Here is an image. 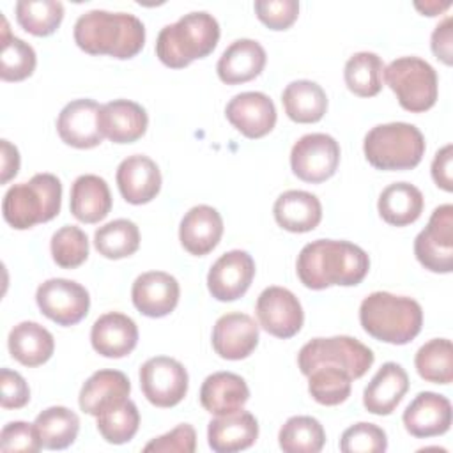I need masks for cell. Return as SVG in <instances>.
Masks as SVG:
<instances>
[{"label": "cell", "instance_id": "obj_36", "mask_svg": "<svg viewBox=\"0 0 453 453\" xmlns=\"http://www.w3.org/2000/svg\"><path fill=\"white\" fill-rule=\"evenodd\" d=\"M2 55H0V78L4 81H21L35 71L37 57L34 48L19 37L11 35L9 23L2 18Z\"/></svg>", "mask_w": 453, "mask_h": 453}, {"label": "cell", "instance_id": "obj_52", "mask_svg": "<svg viewBox=\"0 0 453 453\" xmlns=\"http://www.w3.org/2000/svg\"><path fill=\"white\" fill-rule=\"evenodd\" d=\"M451 4L449 2H444V4H439V2H425V4H414V7L418 11H421L425 16H437L441 11H446Z\"/></svg>", "mask_w": 453, "mask_h": 453}, {"label": "cell", "instance_id": "obj_45", "mask_svg": "<svg viewBox=\"0 0 453 453\" xmlns=\"http://www.w3.org/2000/svg\"><path fill=\"white\" fill-rule=\"evenodd\" d=\"M253 7L257 18L271 30H287L299 14L296 0H257Z\"/></svg>", "mask_w": 453, "mask_h": 453}, {"label": "cell", "instance_id": "obj_51", "mask_svg": "<svg viewBox=\"0 0 453 453\" xmlns=\"http://www.w3.org/2000/svg\"><path fill=\"white\" fill-rule=\"evenodd\" d=\"M0 147H2V184H5L12 177H16L19 170V152L9 140H2Z\"/></svg>", "mask_w": 453, "mask_h": 453}, {"label": "cell", "instance_id": "obj_40", "mask_svg": "<svg viewBox=\"0 0 453 453\" xmlns=\"http://www.w3.org/2000/svg\"><path fill=\"white\" fill-rule=\"evenodd\" d=\"M96 418L99 434L110 444H124L131 441L140 426V412L129 398L104 409Z\"/></svg>", "mask_w": 453, "mask_h": 453}, {"label": "cell", "instance_id": "obj_31", "mask_svg": "<svg viewBox=\"0 0 453 453\" xmlns=\"http://www.w3.org/2000/svg\"><path fill=\"white\" fill-rule=\"evenodd\" d=\"M11 356L23 366L44 365L55 350L53 334L37 322L23 320L16 324L7 338Z\"/></svg>", "mask_w": 453, "mask_h": 453}, {"label": "cell", "instance_id": "obj_10", "mask_svg": "<svg viewBox=\"0 0 453 453\" xmlns=\"http://www.w3.org/2000/svg\"><path fill=\"white\" fill-rule=\"evenodd\" d=\"M340 163V145L326 133L301 136L290 150V168L304 182L319 184L334 175Z\"/></svg>", "mask_w": 453, "mask_h": 453}, {"label": "cell", "instance_id": "obj_18", "mask_svg": "<svg viewBox=\"0 0 453 453\" xmlns=\"http://www.w3.org/2000/svg\"><path fill=\"white\" fill-rule=\"evenodd\" d=\"M180 296L179 281L165 271H149L140 274L131 288L134 308L150 319L170 315Z\"/></svg>", "mask_w": 453, "mask_h": 453}, {"label": "cell", "instance_id": "obj_20", "mask_svg": "<svg viewBox=\"0 0 453 453\" xmlns=\"http://www.w3.org/2000/svg\"><path fill=\"white\" fill-rule=\"evenodd\" d=\"M117 186L127 203H149L161 189V172L149 156H127L117 168Z\"/></svg>", "mask_w": 453, "mask_h": 453}, {"label": "cell", "instance_id": "obj_30", "mask_svg": "<svg viewBox=\"0 0 453 453\" xmlns=\"http://www.w3.org/2000/svg\"><path fill=\"white\" fill-rule=\"evenodd\" d=\"M73 216L81 223H97L111 211V193L106 180L94 173L80 175L71 186Z\"/></svg>", "mask_w": 453, "mask_h": 453}, {"label": "cell", "instance_id": "obj_44", "mask_svg": "<svg viewBox=\"0 0 453 453\" xmlns=\"http://www.w3.org/2000/svg\"><path fill=\"white\" fill-rule=\"evenodd\" d=\"M388 448L386 432L366 421L349 426L340 437V449L343 453H380Z\"/></svg>", "mask_w": 453, "mask_h": 453}, {"label": "cell", "instance_id": "obj_13", "mask_svg": "<svg viewBox=\"0 0 453 453\" xmlns=\"http://www.w3.org/2000/svg\"><path fill=\"white\" fill-rule=\"evenodd\" d=\"M255 313L262 329L276 338H292L304 322V311L299 299L283 287H267L260 292Z\"/></svg>", "mask_w": 453, "mask_h": 453}, {"label": "cell", "instance_id": "obj_43", "mask_svg": "<svg viewBox=\"0 0 453 453\" xmlns=\"http://www.w3.org/2000/svg\"><path fill=\"white\" fill-rule=\"evenodd\" d=\"M53 262L62 269H76L88 257L87 234L74 225H65L51 235L50 242Z\"/></svg>", "mask_w": 453, "mask_h": 453}, {"label": "cell", "instance_id": "obj_24", "mask_svg": "<svg viewBox=\"0 0 453 453\" xmlns=\"http://www.w3.org/2000/svg\"><path fill=\"white\" fill-rule=\"evenodd\" d=\"M258 437V421L248 411L216 416L209 421L207 441L216 453H235L248 449Z\"/></svg>", "mask_w": 453, "mask_h": 453}, {"label": "cell", "instance_id": "obj_35", "mask_svg": "<svg viewBox=\"0 0 453 453\" xmlns=\"http://www.w3.org/2000/svg\"><path fill=\"white\" fill-rule=\"evenodd\" d=\"M384 62L373 51L354 53L343 69L347 88L359 97H373L382 88Z\"/></svg>", "mask_w": 453, "mask_h": 453}, {"label": "cell", "instance_id": "obj_25", "mask_svg": "<svg viewBox=\"0 0 453 453\" xmlns=\"http://www.w3.org/2000/svg\"><path fill=\"white\" fill-rule=\"evenodd\" d=\"M409 389L407 372L393 361L384 363L363 393V405L375 416L391 414Z\"/></svg>", "mask_w": 453, "mask_h": 453}, {"label": "cell", "instance_id": "obj_37", "mask_svg": "<svg viewBox=\"0 0 453 453\" xmlns=\"http://www.w3.org/2000/svg\"><path fill=\"white\" fill-rule=\"evenodd\" d=\"M94 246L104 258L131 257L140 246V230L131 219H113L96 230Z\"/></svg>", "mask_w": 453, "mask_h": 453}, {"label": "cell", "instance_id": "obj_34", "mask_svg": "<svg viewBox=\"0 0 453 453\" xmlns=\"http://www.w3.org/2000/svg\"><path fill=\"white\" fill-rule=\"evenodd\" d=\"M34 426L46 449L69 448L80 432V418L74 411L64 405H53L37 414Z\"/></svg>", "mask_w": 453, "mask_h": 453}, {"label": "cell", "instance_id": "obj_2", "mask_svg": "<svg viewBox=\"0 0 453 453\" xmlns=\"http://www.w3.org/2000/svg\"><path fill=\"white\" fill-rule=\"evenodd\" d=\"M74 42L90 55H108L119 60L133 58L145 44L143 23L129 12L94 9L74 23Z\"/></svg>", "mask_w": 453, "mask_h": 453}, {"label": "cell", "instance_id": "obj_12", "mask_svg": "<svg viewBox=\"0 0 453 453\" xmlns=\"http://www.w3.org/2000/svg\"><path fill=\"white\" fill-rule=\"evenodd\" d=\"M35 301L44 317L58 326H74L90 308V297L83 285L65 278H51L37 287Z\"/></svg>", "mask_w": 453, "mask_h": 453}, {"label": "cell", "instance_id": "obj_7", "mask_svg": "<svg viewBox=\"0 0 453 453\" xmlns=\"http://www.w3.org/2000/svg\"><path fill=\"white\" fill-rule=\"evenodd\" d=\"M373 352L370 347L352 336H331L313 338L304 343L297 354L299 370L308 377L317 366L331 365L345 370L349 377H363L373 365Z\"/></svg>", "mask_w": 453, "mask_h": 453}, {"label": "cell", "instance_id": "obj_19", "mask_svg": "<svg viewBox=\"0 0 453 453\" xmlns=\"http://www.w3.org/2000/svg\"><path fill=\"white\" fill-rule=\"evenodd\" d=\"M258 345V324L246 313L221 315L212 327V349L223 359L248 357Z\"/></svg>", "mask_w": 453, "mask_h": 453}, {"label": "cell", "instance_id": "obj_11", "mask_svg": "<svg viewBox=\"0 0 453 453\" xmlns=\"http://www.w3.org/2000/svg\"><path fill=\"white\" fill-rule=\"evenodd\" d=\"M188 372L173 357L156 356L140 366V388L156 407H173L188 393Z\"/></svg>", "mask_w": 453, "mask_h": 453}, {"label": "cell", "instance_id": "obj_41", "mask_svg": "<svg viewBox=\"0 0 453 453\" xmlns=\"http://www.w3.org/2000/svg\"><path fill=\"white\" fill-rule=\"evenodd\" d=\"M14 9L19 27L37 37L51 35L64 18V5L57 0H19Z\"/></svg>", "mask_w": 453, "mask_h": 453}, {"label": "cell", "instance_id": "obj_4", "mask_svg": "<svg viewBox=\"0 0 453 453\" xmlns=\"http://www.w3.org/2000/svg\"><path fill=\"white\" fill-rule=\"evenodd\" d=\"M218 41L219 25L212 14L205 11L188 12L161 28L156 41V55L166 67L180 69L212 53Z\"/></svg>", "mask_w": 453, "mask_h": 453}, {"label": "cell", "instance_id": "obj_32", "mask_svg": "<svg viewBox=\"0 0 453 453\" xmlns=\"http://www.w3.org/2000/svg\"><path fill=\"white\" fill-rule=\"evenodd\" d=\"M423 193L411 182H393L382 189L377 209L380 218L393 226H407L423 212Z\"/></svg>", "mask_w": 453, "mask_h": 453}, {"label": "cell", "instance_id": "obj_47", "mask_svg": "<svg viewBox=\"0 0 453 453\" xmlns=\"http://www.w3.org/2000/svg\"><path fill=\"white\" fill-rule=\"evenodd\" d=\"M196 449V432L189 423H180L173 430L149 441L143 451L156 453H193Z\"/></svg>", "mask_w": 453, "mask_h": 453}, {"label": "cell", "instance_id": "obj_6", "mask_svg": "<svg viewBox=\"0 0 453 453\" xmlns=\"http://www.w3.org/2000/svg\"><path fill=\"white\" fill-rule=\"evenodd\" d=\"M425 136L407 122H389L372 127L363 142L366 161L377 170H411L425 154Z\"/></svg>", "mask_w": 453, "mask_h": 453}, {"label": "cell", "instance_id": "obj_23", "mask_svg": "<svg viewBox=\"0 0 453 453\" xmlns=\"http://www.w3.org/2000/svg\"><path fill=\"white\" fill-rule=\"evenodd\" d=\"M99 126L113 143H133L145 134L149 117L142 104L129 99H115L101 104Z\"/></svg>", "mask_w": 453, "mask_h": 453}, {"label": "cell", "instance_id": "obj_28", "mask_svg": "<svg viewBox=\"0 0 453 453\" xmlns=\"http://www.w3.org/2000/svg\"><path fill=\"white\" fill-rule=\"evenodd\" d=\"M273 214L281 228L294 234H304L319 226L322 219V205L320 200L308 191L288 189L276 198Z\"/></svg>", "mask_w": 453, "mask_h": 453}, {"label": "cell", "instance_id": "obj_38", "mask_svg": "<svg viewBox=\"0 0 453 453\" xmlns=\"http://www.w3.org/2000/svg\"><path fill=\"white\" fill-rule=\"evenodd\" d=\"M280 448L285 453H319L326 442V432L311 416H292L278 434Z\"/></svg>", "mask_w": 453, "mask_h": 453}, {"label": "cell", "instance_id": "obj_27", "mask_svg": "<svg viewBox=\"0 0 453 453\" xmlns=\"http://www.w3.org/2000/svg\"><path fill=\"white\" fill-rule=\"evenodd\" d=\"M250 398V388L246 380L232 372H216L205 377L200 388L202 407L214 414L225 416L237 412Z\"/></svg>", "mask_w": 453, "mask_h": 453}, {"label": "cell", "instance_id": "obj_14", "mask_svg": "<svg viewBox=\"0 0 453 453\" xmlns=\"http://www.w3.org/2000/svg\"><path fill=\"white\" fill-rule=\"evenodd\" d=\"M255 276V262L244 250L223 253L209 269L207 288L218 301L228 303L242 297Z\"/></svg>", "mask_w": 453, "mask_h": 453}, {"label": "cell", "instance_id": "obj_42", "mask_svg": "<svg viewBox=\"0 0 453 453\" xmlns=\"http://www.w3.org/2000/svg\"><path fill=\"white\" fill-rule=\"evenodd\" d=\"M352 379L338 366L322 365L308 375V391L320 405H340L350 396Z\"/></svg>", "mask_w": 453, "mask_h": 453}, {"label": "cell", "instance_id": "obj_33", "mask_svg": "<svg viewBox=\"0 0 453 453\" xmlns=\"http://www.w3.org/2000/svg\"><path fill=\"white\" fill-rule=\"evenodd\" d=\"M285 113L297 124L319 122L327 111V96L324 88L310 80L288 83L281 94Z\"/></svg>", "mask_w": 453, "mask_h": 453}, {"label": "cell", "instance_id": "obj_50", "mask_svg": "<svg viewBox=\"0 0 453 453\" xmlns=\"http://www.w3.org/2000/svg\"><path fill=\"white\" fill-rule=\"evenodd\" d=\"M432 51L434 55L444 62L446 65H451L453 62V42H451V16H446L432 32Z\"/></svg>", "mask_w": 453, "mask_h": 453}, {"label": "cell", "instance_id": "obj_39", "mask_svg": "<svg viewBox=\"0 0 453 453\" xmlns=\"http://www.w3.org/2000/svg\"><path fill=\"white\" fill-rule=\"evenodd\" d=\"M414 365L421 379L434 384L453 380V345L448 338H434L421 345L414 356Z\"/></svg>", "mask_w": 453, "mask_h": 453}, {"label": "cell", "instance_id": "obj_5", "mask_svg": "<svg viewBox=\"0 0 453 453\" xmlns=\"http://www.w3.org/2000/svg\"><path fill=\"white\" fill-rule=\"evenodd\" d=\"M62 184L53 173H35L28 182L12 184L2 200L4 219L16 230L46 223L60 212Z\"/></svg>", "mask_w": 453, "mask_h": 453}, {"label": "cell", "instance_id": "obj_48", "mask_svg": "<svg viewBox=\"0 0 453 453\" xmlns=\"http://www.w3.org/2000/svg\"><path fill=\"white\" fill-rule=\"evenodd\" d=\"M0 388H2L0 403L4 409H21L30 400V389L27 380L14 370H9V368L0 370Z\"/></svg>", "mask_w": 453, "mask_h": 453}, {"label": "cell", "instance_id": "obj_9", "mask_svg": "<svg viewBox=\"0 0 453 453\" xmlns=\"http://www.w3.org/2000/svg\"><path fill=\"white\" fill-rule=\"evenodd\" d=\"M418 262L432 273L453 271V205L444 203L434 209L428 225L414 239Z\"/></svg>", "mask_w": 453, "mask_h": 453}, {"label": "cell", "instance_id": "obj_8", "mask_svg": "<svg viewBox=\"0 0 453 453\" xmlns=\"http://www.w3.org/2000/svg\"><path fill=\"white\" fill-rule=\"evenodd\" d=\"M384 80L400 106L411 113L430 110L437 101V73L419 57H400L384 67Z\"/></svg>", "mask_w": 453, "mask_h": 453}, {"label": "cell", "instance_id": "obj_46", "mask_svg": "<svg viewBox=\"0 0 453 453\" xmlns=\"http://www.w3.org/2000/svg\"><path fill=\"white\" fill-rule=\"evenodd\" d=\"M41 448L42 444L34 423L11 421L0 432V449L5 453H11V451L35 453Z\"/></svg>", "mask_w": 453, "mask_h": 453}, {"label": "cell", "instance_id": "obj_17", "mask_svg": "<svg viewBox=\"0 0 453 453\" xmlns=\"http://www.w3.org/2000/svg\"><path fill=\"white\" fill-rule=\"evenodd\" d=\"M402 421L412 437L428 439L442 435L451 426V403L444 395L421 391L405 407Z\"/></svg>", "mask_w": 453, "mask_h": 453}, {"label": "cell", "instance_id": "obj_29", "mask_svg": "<svg viewBox=\"0 0 453 453\" xmlns=\"http://www.w3.org/2000/svg\"><path fill=\"white\" fill-rule=\"evenodd\" d=\"M131 393V382L119 370H99L92 373L80 391V409L90 416H97L104 409L126 400Z\"/></svg>", "mask_w": 453, "mask_h": 453}, {"label": "cell", "instance_id": "obj_1", "mask_svg": "<svg viewBox=\"0 0 453 453\" xmlns=\"http://www.w3.org/2000/svg\"><path fill=\"white\" fill-rule=\"evenodd\" d=\"M370 258L363 248L349 241L317 239L303 246L296 271L301 283L311 290L333 285L354 287L365 280Z\"/></svg>", "mask_w": 453, "mask_h": 453}, {"label": "cell", "instance_id": "obj_3", "mask_svg": "<svg viewBox=\"0 0 453 453\" xmlns=\"http://www.w3.org/2000/svg\"><path fill=\"white\" fill-rule=\"evenodd\" d=\"M359 322L379 342L405 345L423 326V310L418 301L391 292H372L361 301Z\"/></svg>", "mask_w": 453, "mask_h": 453}, {"label": "cell", "instance_id": "obj_49", "mask_svg": "<svg viewBox=\"0 0 453 453\" xmlns=\"http://www.w3.org/2000/svg\"><path fill=\"white\" fill-rule=\"evenodd\" d=\"M451 163H453V145L448 143L435 152V157L432 161V179L444 191H453Z\"/></svg>", "mask_w": 453, "mask_h": 453}, {"label": "cell", "instance_id": "obj_21", "mask_svg": "<svg viewBox=\"0 0 453 453\" xmlns=\"http://www.w3.org/2000/svg\"><path fill=\"white\" fill-rule=\"evenodd\" d=\"M223 235L221 214L205 203L191 207L179 226V239L182 248L195 255L203 257L212 251Z\"/></svg>", "mask_w": 453, "mask_h": 453}, {"label": "cell", "instance_id": "obj_22", "mask_svg": "<svg viewBox=\"0 0 453 453\" xmlns=\"http://www.w3.org/2000/svg\"><path fill=\"white\" fill-rule=\"evenodd\" d=\"M90 343L97 354L119 359L134 350L138 343V327L131 317L120 311H110L94 322Z\"/></svg>", "mask_w": 453, "mask_h": 453}, {"label": "cell", "instance_id": "obj_16", "mask_svg": "<svg viewBox=\"0 0 453 453\" xmlns=\"http://www.w3.org/2000/svg\"><path fill=\"white\" fill-rule=\"evenodd\" d=\"M225 115L228 122L246 138H262L269 134L276 124V108L264 92H241L234 96Z\"/></svg>", "mask_w": 453, "mask_h": 453}, {"label": "cell", "instance_id": "obj_15", "mask_svg": "<svg viewBox=\"0 0 453 453\" xmlns=\"http://www.w3.org/2000/svg\"><path fill=\"white\" fill-rule=\"evenodd\" d=\"M101 104L94 99H74L67 103L57 119L60 140L74 149L97 147L104 134L99 126Z\"/></svg>", "mask_w": 453, "mask_h": 453}, {"label": "cell", "instance_id": "obj_26", "mask_svg": "<svg viewBox=\"0 0 453 453\" xmlns=\"http://www.w3.org/2000/svg\"><path fill=\"white\" fill-rule=\"evenodd\" d=\"M265 50L253 39L234 41L219 57L216 71L223 83L239 85L257 78L265 67Z\"/></svg>", "mask_w": 453, "mask_h": 453}]
</instances>
